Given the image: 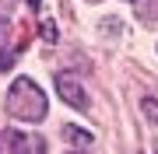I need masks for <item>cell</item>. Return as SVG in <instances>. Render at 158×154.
Wrapping results in <instances>:
<instances>
[{
  "mask_svg": "<svg viewBox=\"0 0 158 154\" xmlns=\"http://www.w3.org/2000/svg\"><path fill=\"white\" fill-rule=\"evenodd\" d=\"M7 116H14V119H21V123H42V116H46V109H49V102H46V95H42V88L35 84L32 77H18L11 88H7Z\"/></svg>",
  "mask_w": 158,
  "mask_h": 154,
  "instance_id": "6da1fadb",
  "label": "cell"
},
{
  "mask_svg": "<svg viewBox=\"0 0 158 154\" xmlns=\"http://www.w3.org/2000/svg\"><path fill=\"white\" fill-rule=\"evenodd\" d=\"M0 154H46V144L32 133L0 130Z\"/></svg>",
  "mask_w": 158,
  "mask_h": 154,
  "instance_id": "7a4b0ae2",
  "label": "cell"
},
{
  "mask_svg": "<svg viewBox=\"0 0 158 154\" xmlns=\"http://www.w3.org/2000/svg\"><path fill=\"white\" fill-rule=\"evenodd\" d=\"M56 91H60V98H63L67 105H74V109H88V95H85V88H81L70 74H60V77H56Z\"/></svg>",
  "mask_w": 158,
  "mask_h": 154,
  "instance_id": "3957f363",
  "label": "cell"
},
{
  "mask_svg": "<svg viewBox=\"0 0 158 154\" xmlns=\"http://www.w3.org/2000/svg\"><path fill=\"white\" fill-rule=\"evenodd\" d=\"M11 63H14V39L7 32V25H0V74L11 70Z\"/></svg>",
  "mask_w": 158,
  "mask_h": 154,
  "instance_id": "277c9868",
  "label": "cell"
},
{
  "mask_svg": "<svg viewBox=\"0 0 158 154\" xmlns=\"http://www.w3.org/2000/svg\"><path fill=\"white\" fill-rule=\"evenodd\" d=\"M137 4V18L148 28H158V0H134Z\"/></svg>",
  "mask_w": 158,
  "mask_h": 154,
  "instance_id": "5b68a950",
  "label": "cell"
},
{
  "mask_svg": "<svg viewBox=\"0 0 158 154\" xmlns=\"http://www.w3.org/2000/svg\"><path fill=\"white\" fill-rule=\"evenodd\" d=\"M63 137H67V140H74V144H91V133L77 130V126H63Z\"/></svg>",
  "mask_w": 158,
  "mask_h": 154,
  "instance_id": "8992f818",
  "label": "cell"
},
{
  "mask_svg": "<svg viewBox=\"0 0 158 154\" xmlns=\"http://www.w3.org/2000/svg\"><path fill=\"white\" fill-rule=\"evenodd\" d=\"M14 4H18V0H0V25H7L14 18Z\"/></svg>",
  "mask_w": 158,
  "mask_h": 154,
  "instance_id": "52a82bcc",
  "label": "cell"
},
{
  "mask_svg": "<svg viewBox=\"0 0 158 154\" xmlns=\"http://www.w3.org/2000/svg\"><path fill=\"white\" fill-rule=\"evenodd\" d=\"M42 35H46V42H56V25L46 21V25H42Z\"/></svg>",
  "mask_w": 158,
  "mask_h": 154,
  "instance_id": "ba28073f",
  "label": "cell"
},
{
  "mask_svg": "<svg viewBox=\"0 0 158 154\" xmlns=\"http://www.w3.org/2000/svg\"><path fill=\"white\" fill-rule=\"evenodd\" d=\"M28 7H35V11H42V0H28Z\"/></svg>",
  "mask_w": 158,
  "mask_h": 154,
  "instance_id": "9c48e42d",
  "label": "cell"
},
{
  "mask_svg": "<svg viewBox=\"0 0 158 154\" xmlns=\"http://www.w3.org/2000/svg\"><path fill=\"white\" fill-rule=\"evenodd\" d=\"M155 154H158V151H155Z\"/></svg>",
  "mask_w": 158,
  "mask_h": 154,
  "instance_id": "30bf717a",
  "label": "cell"
}]
</instances>
